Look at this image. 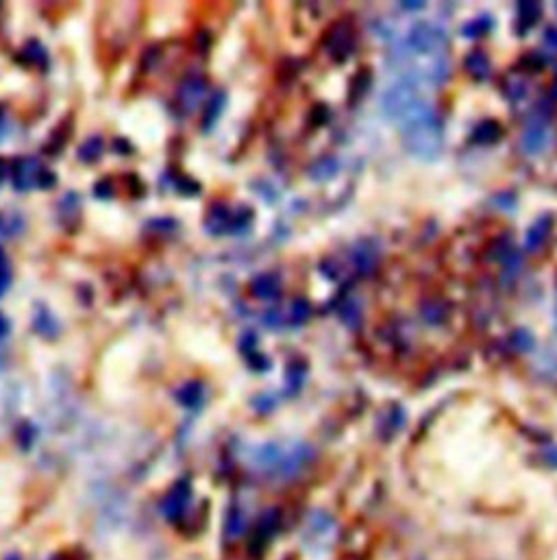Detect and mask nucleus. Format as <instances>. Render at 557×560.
Here are the masks:
<instances>
[{
    "instance_id": "dca6fc26",
    "label": "nucleus",
    "mask_w": 557,
    "mask_h": 560,
    "mask_svg": "<svg viewBox=\"0 0 557 560\" xmlns=\"http://www.w3.org/2000/svg\"><path fill=\"white\" fill-rule=\"evenodd\" d=\"M540 13H542L540 5H536V3H522L518 7V18H520V24H522V31H527L529 26H534L536 20L540 18Z\"/></svg>"
},
{
    "instance_id": "20e7f679",
    "label": "nucleus",
    "mask_w": 557,
    "mask_h": 560,
    "mask_svg": "<svg viewBox=\"0 0 557 560\" xmlns=\"http://www.w3.org/2000/svg\"><path fill=\"white\" fill-rule=\"evenodd\" d=\"M248 223H251V212L248 210L236 212V210H226L224 205H220V208H214V212L209 214L207 229L212 233H222V231H236V227L244 229Z\"/></svg>"
},
{
    "instance_id": "9d476101",
    "label": "nucleus",
    "mask_w": 557,
    "mask_h": 560,
    "mask_svg": "<svg viewBox=\"0 0 557 560\" xmlns=\"http://www.w3.org/2000/svg\"><path fill=\"white\" fill-rule=\"evenodd\" d=\"M466 70L471 72L475 79H486L490 77V62H488V57L479 50L471 52L466 57Z\"/></svg>"
},
{
    "instance_id": "ddd939ff",
    "label": "nucleus",
    "mask_w": 557,
    "mask_h": 560,
    "mask_svg": "<svg viewBox=\"0 0 557 560\" xmlns=\"http://www.w3.org/2000/svg\"><path fill=\"white\" fill-rule=\"evenodd\" d=\"M350 48H353V38H350L346 28H338V35L331 38L329 42V50L333 52L335 59H344L350 52Z\"/></svg>"
},
{
    "instance_id": "9b49d317",
    "label": "nucleus",
    "mask_w": 557,
    "mask_h": 560,
    "mask_svg": "<svg viewBox=\"0 0 557 560\" xmlns=\"http://www.w3.org/2000/svg\"><path fill=\"white\" fill-rule=\"evenodd\" d=\"M353 259H355V267L360 273H370L377 267V251L368 245H360L353 251Z\"/></svg>"
},
{
    "instance_id": "bb28decb",
    "label": "nucleus",
    "mask_w": 557,
    "mask_h": 560,
    "mask_svg": "<svg viewBox=\"0 0 557 560\" xmlns=\"http://www.w3.org/2000/svg\"><path fill=\"white\" fill-rule=\"evenodd\" d=\"M546 42H549L551 46H557V31H555V28L546 31Z\"/></svg>"
},
{
    "instance_id": "4468645a",
    "label": "nucleus",
    "mask_w": 557,
    "mask_h": 560,
    "mask_svg": "<svg viewBox=\"0 0 557 560\" xmlns=\"http://www.w3.org/2000/svg\"><path fill=\"white\" fill-rule=\"evenodd\" d=\"M498 138H501V127H498L494 121H488V123H481L475 133H473V140L477 144H492L496 142Z\"/></svg>"
},
{
    "instance_id": "a878e982",
    "label": "nucleus",
    "mask_w": 557,
    "mask_h": 560,
    "mask_svg": "<svg viewBox=\"0 0 557 560\" xmlns=\"http://www.w3.org/2000/svg\"><path fill=\"white\" fill-rule=\"evenodd\" d=\"M9 330H11V325H9V320L0 314V338H5L7 334H9Z\"/></svg>"
},
{
    "instance_id": "6e6552de",
    "label": "nucleus",
    "mask_w": 557,
    "mask_h": 560,
    "mask_svg": "<svg viewBox=\"0 0 557 560\" xmlns=\"http://www.w3.org/2000/svg\"><path fill=\"white\" fill-rule=\"evenodd\" d=\"M551 227H553L551 216H542V218H538V220L532 225V229L527 231L524 249H527V251H536V249H540V247L546 242V238H549Z\"/></svg>"
},
{
    "instance_id": "a211bd4d",
    "label": "nucleus",
    "mask_w": 557,
    "mask_h": 560,
    "mask_svg": "<svg viewBox=\"0 0 557 560\" xmlns=\"http://www.w3.org/2000/svg\"><path fill=\"white\" fill-rule=\"evenodd\" d=\"M490 26H492V18H490V16L477 18V20L468 22V24L464 26V35H466V38H479V35H483V33L490 31Z\"/></svg>"
},
{
    "instance_id": "f257e3e1",
    "label": "nucleus",
    "mask_w": 557,
    "mask_h": 560,
    "mask_svg": "<svg viewBox=\"0 0 557 560\" xmlns=\"http://www.w3.org/2000/svg\"><path fill=\"white\" fill-rule=\"evenodd\" d=\"M394 66L405 79L440 85L449 77V38L444 28L418 22L407 31L392 52Z\"/></svg>"
},
{
    "instance_id": "7ed1b4c3",
    "label": "nucleus",
    "mask_w": 557,
    "mask_h": 560,
    "mask_svg": "<svg viewBox=\"0 0 557 560\" xmlns=\"http://www.w3.org/2000/svg\"><path fill=\"white\" fill-rule=\"evenodd\" d=\"M403 131V142L405 149L412 153L414 157L420 159H435L440 153H442L444 146V129L442 123H440L437 113H431L423 121L409 125Z\"/></svg>"
},
{
    "instance_id": "0eeeda50",
    "label": "nucleus",
    "mask_w": 557,
    "mask_h": 560,
    "mask_svg": "<svg viewBox=\"0 0 557 560\" xmlns=\"http://www.w3.org/2000/svg\"><path fill=\"white\" fill-rule=\"evenodd\" d=\"M549 144V129L544 123H532L524 131V138H522V146L529 153H542Z\"/></svg>"
},
{
    "instance_id": "1a4fd4ad",
    "label": "nucleus",
    "mask_w": 557,
    "mask_h": 560,
    "mask_svg": "<svg viewBox=\"0 0 557 560\" xmlns=\"http://www.w3.org/2000/svg\"><path fill=\"white\" fill-rule=\"evenodd\" d=\"M279 288H281L279 279H277L275 275H270V273L259 275V277L253 281V286H251V290H253L255 297H259V299H263V301L275 299L277 294H279Z\"/></svg>"
},
{
    "instance_id": "39448f33",
    "label": "nucleus",
    "mask_w": 557,
    "mask_h": 560,
    "mask_svg": "<svg viewBox=\"0 0 557 560\" xmlns=\"http://www.w3.org/2000/svg\"><path fill=\"white\" fill-rule=\"evenodd\" d=\"M42 166L38 159L33 157H22L13 164V177H11V181L18 190H28V188H33V186H40L42 181Z\"/></svg>"
},
{
    "instance_id": "b1692460",
    "label": "nucleus",
    "mask_w": 557,
    "mask_h": 560,
    "mask_svg": "<svg viewBox=\"0 0 557 560\" xmlns=\"http://www.w3.org/2000/svg\"><path fill=\"white\" fill-rule=\"evenodd\" d=\"M512 340H514L516 349H520V351H529L534 347V338L529 332H516Z\"/></svg>"
},
{
    "instance_id": "cd10ccee",
    "label": "nucleus",
    "mask_w": 557,
    "mask_h": 560,
    "mask_svg": "<svg viewBox=\"0 0 557 560\" xmlns=\"http://www.w3.org/2000/svg\"><path fill=\"white\" fill-rule=\"evenodd\" d=\"M405 9H423V3H407V5H403Z\"/></svg>"
},
{
    "instance_id": "aec40b11",
    "label": "nucleus",
    "mask_w": 557,
    "mask_h": 560,
    "mask_svg": "<svg viewBox=\"0 0 557 560\" xmlns=\"http://www.w3.org/2000/svg\"><path fill=\"white\" fill-rule=\"evenodd\" d=\"M222 105H224V94H222V92L216 94V96L209 101L207 109H205V127H207V129L216 123V118H218L220 111H222Z\"/></svg>"
},
{
    "instance_id": "423d86ee",
    "label": "nucleus",
    "mask_w": 557,
    "mask_h": 560,
    "mask_svg": "<svg viewBox=\"0 0 557 560\" xmlns=\"http://www.w3.org/2000/svg\"><path fill=\"white\" fill-rule=\"evenodd\" d=\"M188 499H190V484L188 482H179L177 486H174L168 493V497H166V502H163V515H168L170 519H177L185 510Z\"/></svg>"
},
{
    "instance_id": "2eb2a0df",
    "label": "nucleus",
    "mask_w": 557,
    "mask_h": 560,
    "mask_svg": "<svg viewBox=\"0 0 557 560\" xmlns=\"http://www.w3.org/2000/svg\"><path fill=\"white\" fill-rule=\"evenodd\" d=\"M179 401L188 408H194L202 401V386L196 384V381H192V384H185L179 393H177Z\"/></svg>"
},
{
    "instance_id": "6ab92c4d",
    "label": "nucleus",
    "mask_w": 557,
    "mask_h": 560,
    "mask_svg": "<svg viewBox=\"0 0 557 560\" xmlns=\"http://www.w3.org/2000/svg\"><path fill=\"white\" fill-rule=\"evenodd\" d=\"M9 286H11V264L7 253L0 249V297L9 290Z\"/></svg>"
},
{
    "instance_id": "4be33fe9",
    "label": "nucleus",
    "mask_w": 557,
    "mask_h": 560,
    "mask_svg": "<svg viewBox=\"0 0 557 560\" xmlns=\"http://www.w3.org/2000/svg\"><path fill=\"white\" fill-rule=\"evenodd\" d=\"M101 153H103V142H101V138L87 140V142L81 146V149H79V155H81L85 162H94Z\"/></svg>"
},
{
    "instance_id": "393cba45",
    "label": "nucleus",
    "mask_w": 557,
    "mask_h": 560,
    "mask_svg": "<svg viewBox=\"0 0 557 560\" xmlns=\"http://www.w3.org/2000/svg\"><path fill=\"white\" fill-rule=\"evenodd\" d=\"M425 318H427L429 323H442V318H444V310L440 308L437 303H429V306L425 308Z\"/></svg>"
},
{
    "instance_id": "5701e85b",
    "label": "nucleus",
    "mask_w": 557,
    "mask_h": 560,
    "mask_svg": "<svg viewBox=\"0 0 557 560\" xmlns=\"http://www.w3.org/2000/svg\"><path fill=\"white\" fill-rule=\"evenodd\" d=\"M35 327L38 332H42V336H54L57 334V320L48 314V312H40L35 316Z\"/></svg>"
},
{
    "instance_id": "f3484780",
    "label": "nucleus",
    "mask_w": 557,
    "mask_h": 560,
    "mask_svg": "<svg viewBox=\"0 0 557 560\" xmlns=\"http://www.w3.org/2000/svg\"><path fill=\"white\" fill-rule=\"evenodd\" d=\"M202 87L205 83L200 79H188L183 85H181V99L188 103V105H196V101L202 96Z\"/></svg>"
},
{
    "instance_id": "f03ea898",
    "label": "nucleus",
    "mask_w": 557,
    "mask_h": 560,
    "mask_svg": "<svg viewBox=\"0 0 557 560\" xmlns=\"http://www.w3.org/2000/svg\"><path fill=\"white\" fill-rule=\"evenodd\" d=\"M381 105H384L386 116L390 121L398 123L401 129L435 113L427 94L420 90V85L405 77H401L394 85L388 87V92L381 99Z\"/></svg>"
},
{
    "instance_id": "412c9836",
    "label": "nucleus",
    "mask_w": 557,
    "mask_h": 560,
    "mask_svg": "<svg viewBox=\"0 0 557 560\" xmlns=\"http://www.w3.org/2000/svg\"><path fill=\"white\" fill-rule=\"evenodd\" d=\"M309 312H311L309 303L305 299H297L289 308V320L294 323V325H301V323H305L309 318Z\"/></svg>"
},
{
    "instance_id": "f8f14e48",
    "label": "nucleus",
    "mask_w": 557,
    "mask_h": 560,
    "mask_svg": "<svg viewBox=\"0 0 557 560\" xmlns=\"http://www.w3.org/2000/svg\"><path fill=\"white\" fill-rule=\"evenodd\" d=\"M22 229H24V218L18 212H5V214H0V235L13 238V235H18Z\"/></svg>"
}]
</instances>
